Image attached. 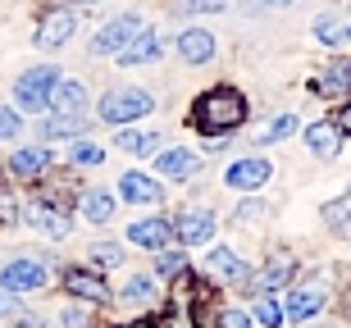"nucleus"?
<instances>
[{
	"instance_id": "nucleus-14",
	"label": "nucleus",
	"mask_w": 351,
	"mask_h": 328,
	"mask_svg": "<svg viewBox=\"0 0 351 328\" xmlns=\"http://www.w3.org/2000/svg\"><path fill=\"white\" fill-rule=\"evenodd\" d=\"M27 223H32V228H41L46 237H55V242L73 233V223H69V214H64V210H55V205H32Z\"/></svg>"
},
{
	"instance_id": "nucleus-43",
	"label": "nucleus",
	"mask_w": 351,
	"mask_h": 328,
	"mask_svg": "<svg viewBox=\"0 0 351 328\" xmlns=\"http://www.w3.org/2000/svg\"><path fill=\"white\" fill-rule=\"evenodd\" d=\"M261 5H292V0H261Z\"/></svg>"
},
{
	"instance_id": "nucleus-5",
	"label": "nucleus",
	"mask_w": 351,
	"mask_h": 328,
	"mask_svg": "<svg viewBox=\"0 0 351 328\" xmlns=\"http://www.w3.org/2000/svg\"><path fill=\"white\" fill-rule=\"evenodd\" d=\"M73 32H78V14H73V10H46V14H41V23H37V46L60 51Z\"/></svg>"
},
{
	"instance_id": "nucleus-10",
	"label": "nucleus",
	"mask_w": 351,
	"mask_h": 328,
	"mask_svg": "<svg viewBox=\"0 0 351 328\" xmlns=\"http://www.w3.org/2000/svg\"><path fill=\"white\" fill-rule=\"evenodd\" d=\"M315 92L324 96V101H347L351 96V64L338 60V64H328L319 78H315Z\"/></svg>"
},
{
	"instance_id": "nucleus-18",
	"label": "nucleus",
	"mask_w": 351,
	"mask_h": 328,
	"mask_svg": "<svg viewBox=\"0 0 351 328\" xmlns=\"http://www.w3.org/2000/svg\"><path fill=\"white\" fill-rule=\"evenodd\" d=\"M128 237L137 242V247H165L173 237V223H165V219H137L128 228Z\"/></svg>"
},
{
	"instance_id": "nucleus-39",
	"label": "nucleus",
	"mask_w": 351,
	"mask_h": 328,
	"mask_svg": "<svg viewBox=\"0 0 351 328\" xmlns=\"http://www.w3.org/2000/svg\"><path fill=\"white\" fill-rule=\"evenodd\" d=\"M333 123H338V132H342V137H351V101L338 110V118H333Z\"/></svg>"
},
{
	"instance_id": "nucleus-32",
	"label": "nucleus",
	"mask_w": 351,
	"mask_h": 328,
	"mask_svg": "<svg viewBox=\"0 0 351 328\" xmlns=\"http://www.w3.org/2000/svg\"><path fill=\"white\" fill-rule=\"evenodd\" d=\"M69 155L78 160V164H101V160H105V151H101L96 142H78V146H69Z\"/></svg>"
},
{
	"instance_id": "nucleus-7",
	"label": "nucleus",
	"mask_w": 351,
	"mask_h": 328,
	"mask_svg": "<svg viewBox=\"0 0 351 328\" xmlns=\"http://www.w3.org/2000/svg\"><path fill=\"white\" fill-rule=\"evenodd\" d=\"M265 183H269V160H261V155L237 160L228 169V187H237V192H261Z\"/></svg>"
},
{
	"instance_id": "nucleus-20",
	"label": "nucleus",
	"mask_w": 351,
	"mask_h": 328,
	"mask_svg": "<svg viewBox=\"0 0 351 328\" xmlns=\"http://www.w3.org/2000/svg\"><path fill=\"white\" fill-rule=\"evenodd\" d=\"M287 278H292V260H287V255H278V260H269L261 274L251 278V292H274V288H283Z\"/></svg>"
},
{
	"instance_id": "nucleus-36",
	"label": "nucleus",
	"mask_w": 351,
	"mask_h": 328,
	"mask_svg": "<svg viewBox=\"0 0 351 328\" xmlns=\"http://www.w3.org/2000/svg\"><path fill=\"white\" fill-rule=\"evenodd\" d=\"M14 132H19V114H14V110H0V142L14 137Z\"/></svg>"
},
{
	"instance_id": "nucleus-26",
	"label": "nucleus",
	"mask_w": 351,
	"mask_h": 328,
	"mask_svg": "<svg viewBox=\"0 0 351 328\" xmlns=\"http://www.w3.org/2000/svg\"><path fill=\"white\" fill-rule=\"evenodd\" d=\"M192 169H196L192 151H165V155H160V173H169V178H187Z\"/></svg>"
},
{
	"instance_id": "nucleus-3",
	"label": "nucleus",
	"mask_w": 351,
	"mask_h": 328,
	"mask_svg": "<svg viewBox=\"0 0 351 328\" xmlns=\"http://www.w3.org/2000/svg\"><path fill=\"white\" fill-rule=\"evenodd\" d=\"M55 87H60V68L41 64V68H32V73H23V78L14 82V101H19V110H51Z\"/></svg>"
},
{
	"instance_id": "nucleus-11",
	"label": "nucleus",
	"mask_w": 351,
	"mask_h": 328,
	"mask_svg": "<svg viewBox=\"0 0 351 328\" xmlns=\"http://www.w3.org/2000/svg\"><path fill=\"white\" fill-rule=\"evenodd\" d=\"M173 237H178L182 247H201V242H210V237H215V214H206V210L182 214V219L173 223Z\"/></svg>"
},
{
	"instance_id": "nucleus-41",
	"label": "nucleus",
	"mask_w": 351,
	"mask_h": 328,
	"mask_svg": "<svg viewBox=\"0 0 351 328\" xmlns=\"http://www.w3.org/2000/svg\"><path fill=\"white\" fill-rule=\"evenodd\" d=\"M0 214H14V201L10 197H0Z\"/></svg>"
},
{
	"instance_id": "nucleus-34",
	"label": "nucleus",
	"mask_w": 351,
	"mask_h": 328,
	"mask_svg": "<svg viewBox=\"0 0 351 328\" xmlns=\"http://www.w3.org/2000/svg\"><path fill=\"white\" fill-rule=\"evenodd\" d=\"M265 201H242V205H237V223H261L265 219Z\"/></svg>"
},
{
	"instance_id": "nucleus-35",
	"label": "nucleus",
	"mask_w": 351,
	"mask_h": 328,
	"mask_svg": "<svg viewBox=\"0 0 351 328\" xmlns=\"http://www.w3.org/2000/svg\"><path fill=\"white\" fill-rule=\"evenodd\" d=\"M182 10H192V14H219L223 0H182Z\"/></svg>"
},
{
	"instance_id": "nucleus-12",
	"label": "nucleus",
	"mask_w": 351,
	"mask_h": 328,
	"mask_svg": "<svg viewBox=\"0 0 351 328\" xmlns=\"http://www.w3.org/2000/svg\"><path fill=\"white\" fill-rule=\"evenodd\" d=\"M178 55L187 60V64H206L210 55H215V32H206V27H187L178 37Z\"/></svg>"
},
{
	"instance_id": "nucleus-40",
	"label": "nucleus",
	"mask_w": 351,
	"mask_h": 328,
	"mask_svg": "<svg viewBox=\"0 0 351 328\" xmlns=\"http://www.w3.org/2000/svg\"><path fill=\"white\" fill-rule=\"evenodd\" d=\"M14 310H19V301H14L10 292H0V315H14Z\"/></svg>"
},
{
	"instance_id": "nucleus-31",
	"label": "nucleus",
	"mask_w": 351,
	"mask_h": 328,
	"mask_svg": "<svg viewBox=\"0 0 351 328\" xmlns=\"http://www.w3.org/2000/svg\"><path fill=\"white\" fill-rule=\"evenodd\" d=\"M91 260L101 264V269H105V264H110V269H114V264L123 260V251H119L114 242H96V247H91Z\"/></svg>"
},
{
	"instance_id": "nucleus-6",
	"label": "nucleus",
	"mask_w": 351,
	"mask_h": 328,
	"mask_svg": "<svg viewBox=\"0 0 351 328\" xmlns=\"http://www.w3.org/2000/svg\"><path fill=\"white\" fill-rule=\"evenodd\" d=\"M46 283V264L37 260H10L0 269V288L5 292H37Z\"/></svg>"
},
{
	"instance_id": "nucleus-2",
	"label": "nucleus",
	"mask_w": 351,
	"mask_h": 328,
	"mask_svg": "<svg viewBox=\"0 0 351 328\" xmlns=\"http://www.w3.org/2000/svg\"><path fill=\"white\" fill-rule=\"evenodd\" d=\"M146 110H156V101H151V92H142V87H114V92H105L101 101V118L105 123H132V118H142Z\"/></svg>"
},
{
	"instance_id": "nucleus-22",
	"label": "nucleus",
	"mask_w": 351,
	"mask_h": 328,
	"mask_svg": "<svg viewBox=\"0 0 351 328\" xmlns=\"http://www.w3.org/2000/svg\"><path fill=\"white\" fill-rule=\"evenodd\" d=\"M46 160H51V155H46L41 146H23V151H19V155L10 160V169L19 173V178H37V173L46 169Z\"/></svg>"
},
{
	"instance_id": "nucleus-15",
	"label": "nucleus",
	"mask_w": 351,
	"mask_h": 328,
	"mask_svg": "<svg viewBox=\"0 0 351 328\" xmlns=\"http://www.w3.org/2000/svg\"><path fill=\"white\" fill-rule=\"evenodd\" d=\"M311 32H315V41H324V46H347L351 41V18H342V14H319Z\"/></svg>"
},
{
	"instance_id": "nucleus-42",
	"label": "nucleus",
	"mask_w": 351,
	"mask_h": 328,
	"mask_svg": "<svg viewBox=\"0 0 351 328\" xmlns=\"http://www.w3.org/2000/svg\"><path fill=\"white\" fill-rule=\"evenodd\" d=\"M119 328H160V324H119Z\"/></svg>"
},
{
	"instance_id": "nucleus-44",
	"label": "nucleus",
	"mask_w": 351,
	"mask_h": 328,
	"mask_svg": "<svg viewBox=\"0 0 351 328\" xmlns=\"http://www.w3.org/2000/svg\"><path fill=\"white\" fill-rule=\"evenodd\" d=\"M342 310H347V319H351V297H347V301H342Z\"/></svg>"
},
{
	"instance_id": "nucleus-37",
	"label": "nucleus",
	"mask_w": 351,
	"mask_h": 328,
	"mask_svg": "<svg viewBox=\"0 0 351 328\" xmlns=\"http://www.w3.org/2000/svg\"><path fill=\"white\" fill-rule=\"evenodd\" d=\"M219 328H251V319L242 315V310H223V315H219Z\"/></svg>"
},
{
	"instance_id": "nucleus-9",
	"label": "nucleus",
	"mask_w": 351,
	"mask_h": 328,
	"mask_svg": "<svg viewBox=\"0 0 351 328\" xmlns=\"http://www.w3.org/2000/svg\"><path fill=\"white\" fill-rule=\"evenodd\" d=\"M324 310V288L319 283H311V288H297V292H287V305H283V315L292 319V324H301V319H311Z\"/></svg>"
},
{
	"instance_id": "nucleus-46",
	"label": "nucleus",
	"mask_w": 351,
	"mask_h": 328,
	"mask_svg": "<svg viewBox=\"0 0 351 328\" xmlns=\"http://www.w3.org/2000/svg\"><path fill=\"white\" fill-rule=\"evenodd\" d=\"M82 5H96V0H82Z\"/></svg>"
},
{
	"instance_id": "nucleus-16",
	"label": "nucleus",
	"mask_w": 351,
	"mask_h": 328,
	"mask_svg": "<svg viewBox=\"0 0 351 328\" xmlns=\"http://www.w3.org/2000/svg\"><path fill=\"white\" fill-rule=\"evenodd\" d=\"M324 223H328V233L342 237V242H351V187L342 192V197H333L324 205Z\"/></svg>"
},
{
	"instance_id": "nucleus-17",
	"label": "nucleus",
	"mask_w": 351,
	"mask_h": 328,
	"mask_svg": "<svg viewBox=\"0 0 351 328\" xmlns=\"http://www.w3.org/2000/svg\"><path fill=\"white\" fill-rule=\"evenodd\" d=\"M123 201H137V205H156L160 201V183L156 178H146V173H123Z\"/></svg>"
},
{
	"instance_id": "nucleus-24",
	"label": "nucleus",
	"mask_w": 351,
	"mask_h": 328,
	"mask_svg": "<svg viewBox=\"0 0 351 328\" xmlns=\"http://www.w3.org/2000/svg\"><path fill=\"white\" fill-rule=\"evenodd\" d=\"M156 55H160V41L151 37V32H137V37H132V46L119 55V60H123V64H146V60H156Z\"/></svg>"
},
{
	"instance_id": "nucleus-4",
	"label": "nucleus",
	"mask_w": 351,
	"mask_h": 328,
	"mask_svg": "<svg viewBox=\"0 0 351 328\" xmlns=\"http://www.w3.org/2000/svg\"><path fill=\"white\" fill-rule=\"evenodd\" d=\"M137 32H142V18H137V14H119L114 23H105L101 32L91 37V55H123Z\"/></svg>"
},
{
	"instance_id": "nucleus-1",
	"label": "nucleus",
	"mask_w": 351,
	"mask_h": 328,
	"mask_svg": "<svg viewBox=\"0 0 351 328\" xmlns=\"http://www.w3.org/2000/svg\"><path fill=\"white\" fill-rule=\"evenodd\" d=\"M242 118H247V101H242V92H233V87H215V92H206L201 101H196V110H192V123L206 132V137L233 132Z\"/></svg>"
},
{
	"instance_id": "nucleus-27",
	"label": "nucleus",
	"mask_w": 351,
	"mask_h": 328,
	"mask_svg": "<svg viewBox=\"0 0 351 328\" xmlns=\"http://www.w3.org/2000/svg\"><path fill=\"white\" fill-rule=\"evenodd\" d=\"M119 146H123V151H132V155H151V151L160 146V137H156V132H132V128H123V132H119Z\"/></svg>"
},
{
	"instance_id": "nucleus-13",
	"label": "nucleus",
	"mask_w": 351,
	"mask_h": 328,
	"mask_svg": "<svg viewBox=\"0 0 351 328\" xmlns=\"http://www.w3.org/2000/svg\"><path fill=\"white\" fill-rule=\"evenodd\" d=\"M306 146H311L315 155L319 160H333L338 155V146H342V132H338V123H311V128H306Z\"/></svg>"
},
{
	"instance_id": "nucleus-33",
	"label": "nucleus",
	"mask_w": 351,
	"mask_h": 328,
	"mask_svg": "<svg viewBox=\"0 0 351 328\" xmlns=\"http://www.w3.org/2000/svg\"><path fill=\"white\" fill-rule=\"evenodd\" d=\"M160 274H169V278L187 274V255H178V251H165V255H160Z\"/></svg>"
},
{
	"instance_id": "nucleus-23",
	"label": "nucleus",
	"mask_w": 351,
	"mask_h": 328,
	"mask_svg": "<svg viewBox=\"0 0 351 328\" xmlns=\"http://www.w3.org/2000/svg\"><path fill=\"white\" fill-rule=\"evenodd\" d=\"M82 214H87L91 223H110L114 219V197H110V192H87V197H82Z\"/></svg>"
},
{
	"instance_id": "nucleus-19",
	"label": "nucleus",
	"mask_w": 351,
	"mask_h": 328,
	"mask_svg": "<svg viewBox=\"0 0 351 328\" xmlns=\"http://www.w3.org/2000/svg\"><path fill=\"white\" fill-rule=\"evenodd\" d=\"M82 105H87V87L60 78V87H55V96H51V110H60V114H82Z\"/></svg>"
},
{
	"instance_id": "nucleus-25",
	"label": "nucleus",
	"mask_w": 351,
	"mask_h": 328,
	"mask_svg": "<svg viewBox=\"0 0 351 328\" xmlns=\"http://www.w3.org/2000/svg\"><path fill=\"white\" fill-rule=\"evenodd\" d=\"M123 301H128V305H151V301H156V278L132 274L128 283H123Z\"/></svg>"
},
{
	"instance_id": "nucleus-30",
	"label": "nucleus",
	"mask_w": 351,
	"mask_h": 328,
	"mask_svg": "<svg viewBox=\"0 0 351 328\" xmlns=\"http://www.w3.org/2000/svg\"><path fill=\"white\" fill-rule=\"evenodd\" d=\"M256 319H261L265 328H278V324H283V305L269 301V297H261V301H256Z\"/></svg>"
},
{
	"instance_id": "nucleus-28",
	"label": "nucleus",
	"mask_w": 351,
	"mask_h": 328,
	"mask_svg": "<svg viewBox=\"0 0 351 328\" xmlns=\"http://www.w3.org/2000/svg\"><path fill=\"white\" fill-rule=\"evenodd\" d=\"M82 123H87L82 114H55L46 123V137H73V132H82Z\"/></svg>"
},
{
	"instance_id": "nucleus-45",
	"label": "nucleus",
	"mask_w": 351,
	"mask_h": 328,
	"mask_svg": "<svg viewBox=\"0 0 351 328\" xmlns=\"http://www.w3.org/2000/svg\"><path fill=\"white\" fill-rule=\"evenodd\" d=\"M19 328H41V324H32V319H27V324H19Z\"/></svg>"
},
{
	"instance_id": "nucleus-38",
	"label": "nucleus",
	"mask_w": 351,
	"mask_h": 328,
	"mask_svg": "<svg viewBox=\"0 0 351 328\" xmlns=\"http://www.w3.org/2000/svg\"><path fill=\"white\" fill-rule=\"evenodd\" d=\"M82 324H87V310L69 305V310H64V328H82Z\"/></svg>"
},
{
	"instance_id": "nucleus-21",
	"label": "nucleus",
	"mask_w": 351,
	"mask_h": 328,
	"mask_svg": "<svg viewBox=\"0 0 351 328\" xmlns=\"http://www.w3.org/2000/svg\"><path fill=\"white\" fill-rule=\"evenodd\" d=\"M69 292L82 297V301H105V297H110V288H105L96 274H87V269H69Z\"/></svg>"
},
{
	"instance_id": "nucleus-29",
	"label": "nucleus",
	"mask_w": 351,
	"mask_h": 328,
	"mask_svg": "<svg viewBox=\"0 0 351 328\" xmlns=\"http://www.w3.org/2000/svg\"><path fill=\"white\" fill-rule=\"evenodd\" d=\"M292 132H297V114H278L269 128L261 132V142H283V137H292Z\"/></svg>"
},
{
	"instance_id": "nucleus-8",
	"label": "nucleus",
	"mask_w": 351,
	"mask_h": 328,
	"mask_svg": "<svg viewBox=\"0 0 351 328\" xmlns=\"http://www.w3.org/2000/svg\"><path fill=\"white\" fill-rule=\"evenodd\" d=\"M206 269L219 278V283H247V278H251L247 260H237V251H228V247H215V251H210V255H206Z\"/></svg>"
}]
</instances>
